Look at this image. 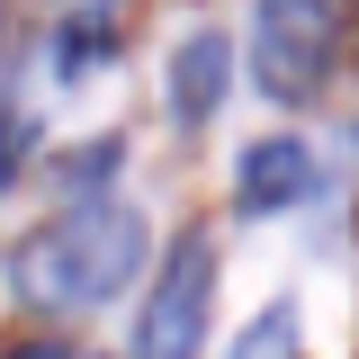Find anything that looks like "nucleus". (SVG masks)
<instances>
[{"label":"nucleus","mask_w":359,"mask_h":359,"mask_svg":"<svg viewBox=\"0 0 359 359\" xmlns=\"http://www.w3.org/2000/svg\"><path fill=\"white\" fill-rule=\"evenodd\" d=\"M314 153L297 135H261V144H243V162H233V198H243V216H278V207H297L314 198Z\"/></svg>","instance_id":"obj_4"},{"label":"nucleus","mask_w":359,"mask_h":359,"mask_svg":"<svg viewBox=\"0 0 359 359\" xmlns=\"http://www.w3.org/2000/svg\"><path fill=\"white\" fill-rule=\"evenodd\" d=\"M233 359H297V306H269L243 341H233Z\"/></svg>","instance_id":"obj_6"},{"label":"nucleus","mask_w":359,"mask_h":359,"mask_svg":"<svg viewBox=\"0 0 359 359\" xmlns=\"http://www.w3.org/2000/svg\"><path fill=\"white\" fill-rule=\"evenodd\" d=\"M224 81H233V36L224 27H189L171 45V117L180 126H207L224 108Z\"/></svg>","instance_id":"obj_5"},{"label":"nucleus","mask_w":359,"mask_h":359,"mask_svg":"<svg viewBox=\"0 0 359 359\" xmlns=\"http://www.w3.org/2000/svg\"><path fill=\"white\" fill-rule=\"evenodd\" d=\"M207 306H216V252H207V233H189L162 269V287L135 314V359H198L207 351Z\"/></svg>","instance_id":"obj_2"},{"label":"nucleus","mask_w":359,"mask_h":359,"mask_svg":"<svg viewBox=\"0 0 359 359\" xmlns=\"http://www.w3.org/2000/svg\"><path fill=\"white\" fill-rule=\"evenodd\" d=\"M18 359H63V351H45V341H36V351H18Z\"/></svg>","instance_id":"obj_8"},{"label":"nucleus","mask_w":359,"mask_h":359,"mask_svg":"<svg viewBox=\"0 0 359 359\" xmlns=\"http://www.w3.org/2000/svg\"><path fill=\"white\" fill-rule=\"evenodd\" d=\"M323 63H332V9L323 0H269L252 18V81L269 99H287V108L314 99Z\"/></svg>","instance_id":"obj_3"},{"label":"nucleus","mask_w":359,"mask_h":359,"mask_svg":"<svg viewBox=\"0 0 359 359\" xmlns=\"http://www.w3.org/2000/svg\"><path fill=\"white\" fill-rule=\"evenodd\" d=\"M135 261H144V216L117 198H90L18 252V297L27 306H99L135 278Z\"/></svg>","instance_id":"obj_1"},{"label":"nucleus","mask_w":359,"mask_h":359,"mask_svg":"<svg viewBox=\"0 0 359 359\" xmlns=\"http://www.w3.org/2000/svg\"><path fill=\"white\" fill-rule=\"evenodd\" d=\"M9 171H18V126L0 117V189H9Z\"/></svg>","instance_id":"obj_7"}]
</instances>
